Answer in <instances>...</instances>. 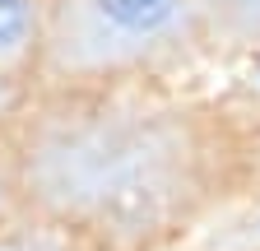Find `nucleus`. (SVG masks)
Returning a JSON list of instances; mask_svg holds the SVG:
<instances>
[{
	"label": "nucleus",
	"mask_w": 260,
	"mask_h": 251,
	"mask_svg": "<svg viewBox=\"0 0 260 251\" xmlns=\"http://www.w3.org/2000/svg\"><path fill=\"white\" fill-rule=\"evenodd\" d=\"M93 5L103 10L112 23L130 28V33H149V28L168 23V14H172L177 0H93Z\"/></svg>",
	"instance_id": "1"
},
{
	"label": "nucleus",
	"mask_w": 260,
	"mask_h": 251,
	"mask_svg": "<svg viewBox=\"0 0 260 251\" xmlns=\"http://www.w3.org/2000/svg\"><path fill=\"white\" fill-rule=\"evenodd\" d=\"M23 19H28V0H0V51L19 42Z\"/></svg>",
	"instance_id": "2"
}]
</instances>
